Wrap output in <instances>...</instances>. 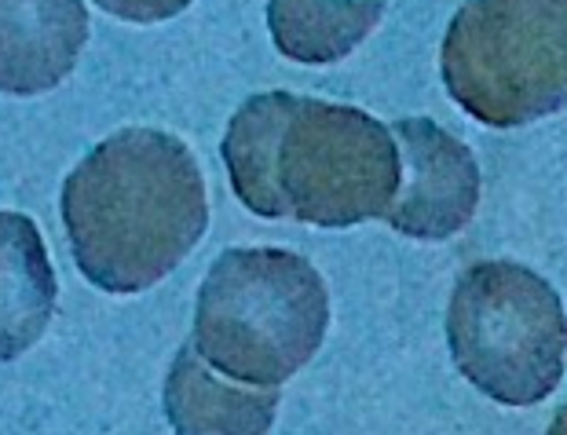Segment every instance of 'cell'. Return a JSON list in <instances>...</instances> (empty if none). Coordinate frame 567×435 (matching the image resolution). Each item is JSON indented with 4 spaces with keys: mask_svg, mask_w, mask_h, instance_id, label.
<instances>
[{
    "mask_svg": "<svg viewBox=\"0 0 567 435\" xmlns=\"http://www.w3.org/2000/svg\"><path fill=\"white\" fill-rule=\"evenodd\" d=\"M220 154L238 201L264 220L367 224L389 213L403 184L392 128L359 106L293 92L249 95Z\"/></svg>",
    "mask_w": 567,
    "mask_h": 435,
    "instance_id": "6da1fadb",
    "label": "cell"
},
{
    "mask_svg": "<svg viewBox=\"0 0 567 435\" xmlns=\"http://www.w3.org/2000/svg\"><path fill=\"white\" fill-rule=\"evenodd\" d=\"M59 209L78 271L114 297L158 286L209 227L198 158L162 128H122L92 147Z\"/></svg>",
    "mask_w": 567,
    "mask_h": 435,
    "instance_id": "7a4b0ae2",
    "label": "cell"
},
{
    "mask_svg": "<svg viewBox=\"0 0 567 435\" xmlns=\"http://www.w3.org/2000/svg\"><path fill=\"white\" fill-rule=\"evenodd\" d=\"M330 330L322 275L289 249H227L195 304V352L249 389H282Z\"/></svg>",
    "mask_w": 567,
    "mask_h": 435,
    "instance_id": "3957f363",
    "label": "cell"
},
{
    "mask_svg": "<svg viewBox=\"0 0 567 435\" xmlns=\"http://www.w3.org/2000/svg\"><path fill=\"white\" fill-rule=\"evenodd\" d=\"M440 74L451 100L491 128L567 106V0H465L446 27Z\"/></svg>",
    "mask_w": 567,
    "mask_h": 435,
    "instance_id": "277c9868",
    "label": "cell"
},
{
    "mask_svg": "<svg viewBox=\"0 0 567 435\" xmlns=\"http://www.w3.org/2000/svg\"><path fill=\"white\" fill-rule=\"evenodd\" d=\"M446 344L473 389L502 406H535L564 381V300L524 263L480 260L451 293Z\"/></svg>",
    "mask_w": 567,
    "mask_h": 435,
    "instance_id": "5b68a950",
    "label": "cell"
},
{
    "mask_svg": "<svg viewBox=\"0 0 567 435\" xmlns=\"http://www.w3.org/2000/svg\"><path fill=\"white\" fill-rule=\"evenodd\" d=\"M392 136L400 143L406 184L392 198L384 224L417 241L454 238L480 205L476 154L429 117H400Z\"/></svg>",
    "mask_w": 567,
    "mask_h": 435,
    "instance_id": "8992f818",
    "label": "cell"
},
{
    "mask_svg": "<svg viewBox=\"0 0 567 435\" xmlns=\"http://www.w3.org/2000/svg\"><path fill=\"white\" fill-rule=\"evenodd\" d=\"M89 44L84 0H0V92L44 95L74 74Z\"/></svg>",
    "mask_w": 567,
    "mask_h": 435,
    "instance_id": "52a82bcc",
    "label": "cell"
},
{
    "mask_svg": "<svg viewBox=\"0 0 567 435\" xmlns=\"http://www.w3.org/2000/svg\"><path fill=\"white\" fill-rule=\"evenodd\" d=\"M279 389L220 381L195 344H184L165 377V417L176 435H268Z\"/></svg>",
    "mask_w": 567,
    "mask_h": 435,
    "instance_id": "ba28073f",
    "label": "cell"
},
{
    "mask_svg": "<svg viewBox=\"0 0 567 435\" xmlns=\"http://www.w3.org/2000/svg\"><path fill=\"white\" fill-rule=\"evenodd\" d=\"M55 293L41 227L22 213H0V362L41 341L55 315Z\"/></svg>",
    "mask_w": 567,
    "mask_h": 435,
    "instance_id": "9c48e42d",
    "label": "cell"
},
{
    "mask_svg": "<svg viewBox=\"0 0 567 435\" xmlns=\"http://www.w3.org/2000/svg\"><path fill=\"white\" fill-rule=\"evenodd\" d=\"M384 15V0H268L275 48L293 63L322 66L352 55Z\"/></svg>",
    "mask_w": 567,
    "mask_h": 435,
    "instance_id": "30bf717a",
    "label": "cell"
},
{
    "mask_svg": "<svg viewBox=\"0 0 567 435\" xmlns=\"http://www.w3.org/2000/svg\"><path fill=\"white\" fill-rule=\"evenodd\" d=\"M106 15L125 19V22H140V27H151V22H165L176 19L179 11L190 8V0H95Z\"/></svg>",
    "mask_w": 567,
    "mask_h": 435,
    "instance_id": "8fae6325",
    "label": "cell"
},
{
    "mask_svg": "<svg viewBox=\"0 0 567 435\" xmlns=\"http://www.w3.org/2000/svg\"><path fill=\"white\" fill-rule=\"evenodd\" d=\"M546 435H567V403H564V410L557 417H553V425L546 428Z\"/></svg>",
    "mask_w": 567,
    "mask_h": 435,
    "instance_id": "7c38bea8",
    "label": "cell"
}]
</instances>
